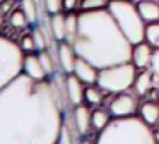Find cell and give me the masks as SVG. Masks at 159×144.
Instances as JSON below:
<instances>
[{"mask_svg": "<svg viewBox=\"0 0 159 144\" xmlns=\"http://www.w3.org/2000/svg\"><path fill=\"white\" fill-rule=\"evenodd\" d=\"M65 103L52 79L22 72L0 89V144H57Z\"/></svg>", "mask_w": 159, "mask_h": 144, "instance_id": "1", "label": "cell"}, {"mask_svg": "<svg viewBox=\"0 0 159 144\" xmlns=\"http://www.w3.org/2000/svg\"><path fill=\"white\" fill-rule=\"evenodd\" d=\"M77 57L98 69L130 62L134 45L127 40L108 9L80 10L79 27L72 41Z\"/></svg>", "mask_w": 159, "mask_h": 144, "instance_id": "2", "label": "cell"}, {"mask_svg": "<svg viewBox=\"0 0 159 144\" xmlns=\"http://www.w3.org/2000/svg\"><path fill=\"white\" fill-rule=\"evenodd\" d=\"M96 144H156L154 130L140 117L113 118L99 132Z\"/></svg>", "mask_w": 159, "mask_h": 144, "instance_id": "3", "label": "cell"}, {"mask_svg": "<svg viewBox=\"0 0 159 144\" xmlns=\"http://www.w3.org/2000/svg\"><path fill=\"white\" fill-rule=\"evenodd\" d=\"M116 21L121 33L132 45H139L145 40V21L139 12L137 2L134 0H110L106 7Z\"/></svg>", "mask_w": 159, "mask_h": 144, "instance_id": "4", "label": "cell"}, {"mask_svg": "<svg viewBox=\"0 0 159 144\" xmlns=\"http://www.w3.org/2000/svg\"><path fill=\"white\" fill-rule=\"evenodd\" d=\"M24 55L19 43L0 34V89L22 74Z\"/></svg>", "mask_w": 159, "mask_h": 144, "instance_id": "5", "label": "cell"}, {"mask_svg": "<svg viewBox=\"0 0 159 144\" xmlns=\"http://www.w3.org/2000/svg\"><path fill=\"white\" fill-rule=\"evenodd\" d=\"M135 77H137V67L132 62H123V64L101 69L96 84L103 91L116 94L121 91H128V88L134 86Z\"/></svg>", "mask_w": 159, "mask_h": 144, "instance_id": "6", "label": "cell"}, {"mask_svg": "<svg viewBox=\"0 0 159 144\" xmlns=\"http://www.w3.org/2000/svg\"><path fill=\"white\" fill-rule=\"evenodd\" d=\"M108 110H110L113 118L134 117V113L139 110V103H137L134 94H130L128 91H121V93H116L113 96V99L108 105Z\"/></svg>", "mask_w": 159, "mask_h": 144, "instance_id": "7", "label": "cell"}, {"mask_svg": "<svg viewBox=\"0 0 159 144\" xmlns=\"http://www.w3.org/2000/svg\"><path fill=\"white\" fill-rule=\"evenodd\" d=\"M57 60H58V65H60L63 74H74L77 53L74 50L72 43H69V41H58V46H57Z\"/></svg>", "mask_w": 159, "mask_h": 144, "instance_id": "8", "label": "cell"}, {"mask_svg": "<svg viewBox=\"0 0 159 144\" xmlns=\"http://www.w3.org/2000/svg\"><path fill=\"white\" fill-rule=\"evenodd\" d=\"M65 86H67V98L70 106H77L84 103V82L75 74L65 75Z\"/></svg>", "mask_w": 159, "mask_h": 144, "instance_id": "9", "label": "cell"}, {"mask_svg": "<svg viewBox=\"0 0 159 144\" xmlns=\"http://www.w3.org/2000/svg\"><path fill=\"white\" fill-rule=\"evenodd\" d=\"M74 74L84 82V84H96L98 82V75H99V69L96 65H93L91 62H87L86 58L77 57L75 60V67H74Z\"/></svg>", "mask_w": 159, "mask_h": 144, "instance_id": "10", "label": "cell"}, {"mask_svg": "<svg viewBox=\"0 0 159 144\" xmlns=\"http://www.w3.org/2000/svg\"><path fill=\"white\" fill-rule=\"evenodd\" d=\"M152 53H154V48H152L147 41H142V43H139V45H134L130 62L137 69H147L149 65H151Z\"/></svg>", "mask_w": 159, "mask_h": 144, "instance_id": "11", "label": "cell"}, {"mask_svg": "<svg viewBox=\"0 0 159 144\" xmlns=\"http://www.w3.org/2000/svg\"><path fill=\"white\" fill-rule=\"evenodd\" d=\"M22 72L26 75H29V77L36 79V81H43V79L48 77L45 69H43V65H41V60H39V57L36 53H26L24 55Z\"/></svg>", "mask_w": 159, "mask_h": 144, "instance_id": "12", "label": "cell"}, {"mask_svg": "<svg viewBox=\"0 0 159 144\" xmlns=\"http://www.w3.org/2000/svg\"><path fill=\"white\" fill-rule=\"evenodd\" d=\"M72 120H74V125H75L77 132H79L80 136H86V134L93 129V127H91V110L87 108L84 103L74 106Z\"/></svg>", "mask_w": 159, "mask_h": 144, "instance_id": "13", "label": "cell"}, {"mask_svg": "<svg viewBox=\"0 0 159 144\" xmlns=\"http://www.w3.org/2000/svg\"><path fill=\"white\" fill-rule=\"evenodd\" d=\"M154 72L147 70V69H142V72H139L137 77L134 81V91L137 96H147V93L154 88Z\"/></svg>", "mask_w": 159, "mask_h": 144, "instance_id": "14", "label": "cell"}, {"mask_svg": "<svg viewBox=\"0 0 159 144\" xmlns=\"http://www.w3.org/2000/svg\"><path fill=\"white\" fill-rule=\"evenodd\" d=\"M139 117L147 123L149 127L159 122V105L152 99H145L139 105Z\"/></svg>", "mask_w": 159, "mask_h": 144, "instance_id": "15", "label": "cell"}, {"mask_svg": "<svg viewBox=\"0 0 159 144\" xmlns=\"http://www.w3.org/2000/svg\"><path fill=\"white\" fill-rule=\"evenodd\" d=\"M50 29H52L53 40L58 41H67V16L62 12L52 14L50 17Z\"/></svg>", "mask_w": 159, "mask_h": 144, "instance_id": "16", "label": "cell"}, {"mask_svg": "<svg viewBox=\"0 0 159 144\" xmlns=\"http://www.w3.org/2000/svg\"><path fill=\"white\" fill-rule=\"evenodd\" d=\"M137 7L145 24L159 21V0H140L137 2Z\"/></svg>", "mask_w": 159, "mask_h": 144, "instance_id": "17", "label": "cell"}, {"mask_svg": "<svg viewBox=\"0 0 159 144\" xmlns=\"http://www.w3.org/2000/svg\"><path fill=\"white\" fill-rule=\"evenodd\" d=\"M79 137H80V134L77 132L75 125H74V120L70 122V118L65 117V118H63V123H62L60 136H58V142L57 144H80Z\"/></svg>", "mask_w": 159, "mask_h": 144, "instance_id": "18", "label": "cell"}, {"mask_svg": "<svg viewBox=\"0 0 159 144\" xmlns=\"http://www.w3.org/2000/svg\"><path fill=\"white\" fill-rule=\"evenodd\" d=\"M111 113L110 110H104V108H94L91 112V127L98 132H101L103 129H106L111 122Z\"/></svg>", "mask_w": 159, "mask_h": 144, "instance_id": "19", "label": "cell"}, {"mask_svg": "<svg viewBox=\"0 0 159 144\" xmlns=\"http://www.w3.org/2000/svg\"><path fill=\"white\" fill-rule=\"evenodd\" d=\"M21 9L24 10L29 24H38L39 21V5L38 0H21Z\"/></svg>", "mask_w": 159, "mask_h": 144, "instance_id": "20", "label": "cell"}, {"mask_svg": "<svg viewBox=\"0 0 159 144\" xmlns=\"http://www.w3.org/2000/svg\"><path fill=\"white\" fill-rule=\"evenodd\" d=\"M84 101H87L93 106H98L103 101V89L98 84H89L84 89Z\"/></svg>", "mask_w": 159, "mask_h": 144, "instance_id": "21", "label": "cell"}, {"mask_svg": "<svg viewBox=\"0 0 159 144\" xmlns=\"http://www.w3.org/2000/svg\"><path fill=\"white\" fill-rule=\"evenodd\" d=\"M7 21H9V24H11L14 29H22V27H26V26L29 24L28 17H26L24 10H22L21 7L12 10V12L7 16Z\"/></svg>", "mask_w": 159, "mask_h": 144, "instance_id": "22", "label": "cell"}, {"mask_svg": "<svg viewBox=\"0 0 159 144\" xmlns=\"http://www.w3.org/2000/svg\"><path fill=\"white\" fill-rule=\"evenodd\" d=\"M38 57H39V60H41V65H43V69H45L46 75L57 74V62L58 60H53V55L50 53L48 50L38 51Z\"/></svg>", "mask_w": 159, "mask_h": 144, "instance_id": "23", "label": "cell"}, {"mask_svg": "<svg viewBox=\"0 0 159 144\" xmlns=\"http://www.w3.org/2000/svg\"><path fill=\"white\" fill-rule=\"evenodd\" d=\"M65 16H67V41L72 43L77 34V27H79V14H75L72 10V12H67Z\"/></svg>", "mask_w": 159, "mask_h": 144, "instance_id": "24", "label": "cell"}, {"mask_svg": "<svg viewBox=\"0 0 159 144\" xmlns=\"http://www.w3.org/2000/svg\"><path fill=\"white\" fill-rule=\"evenodd\" d=\"M151 46L159 48V21L157 22H149L145 26V40Z\"/></svg>", "mask_w": 159, "mask_h": 144, "instance_id": "25", "label": "cell"}, {"mask_svg": "<svg viewBox=\"0 0 159 144\" xmlns=\"http://www.w3.org/2000/svg\"><path fill=\"white\" fill-rule=\"evenodd\" d=\"M110 0H79V9L80 10H99L106 9Z\"/></svg>", "mask_w": 159, "mask_h": 144, "instance_id": "26", "label": "cell"}, {"mask_svg": "<svg viewBox=\"0 0 159 144\" xmlns=\"http://www.w3.org/2000/svg\"><path fill=\"white\" fill-rule=\"evenodd\" d=\"M19 46L24 53H33L36 50V45H34V40H33V34H24V36L19 40Z\"/></svg>", "mask_w": 159, "mask_h": 144, "instance_id": "27", "label": "cell"}, {"mask_svg": "<svg viewBox=\"0 0 159 144\" xmlns=\"http://www.w3.org/2000/svg\"><path fill=\"white\" fill-rule=\"evenodd\" d=\"M43 7L45 10L52 16V14H58L63 9V0H43Z\"/></svg>", "mask_w": 159, "mask_h": 144, "instance_id": "28", "label": "cell"}, {"mask_svg": "<svg viewBox=\"0 0 159 144\" xmlns=\"http://www.w3.org/2000/svg\"><path fill=\"white\" fill-rule=\"evenodd\" d=\"M151 70L159 77V48H154V53H152V60H151Z\"/></svg>", "mask_w": 159, "mask_h": 144, "instance_id": "29", "label": "cell"}, {"mask_svg": "<svg viewBox=\"0 0 159 144\" xmlns=\"http://www.w3.org/2000/svg\"><path fill=\"white\" fill-rule=\"evenodd\" d=\"M75 7H79V0H63V9L67 12H72Z\"/></svg>", "mask_w": 159, "mask_h": 144, "instance_id": "30", "label": "cell"}, {"mask_svg": "<svg viewBox=\"0 0 159 144\" xmlns=\"http://www.w3.org/2000/svg\"><path fill=\"white\" fill-rule=\"evenodd\" d=\"M154 139H156V144H159V132L154 130Z\"/></svg>", "mask_w": 159, "mask_h": 144, "instance_id": "31", "label": "cell"}, {"mask_svg": "<svg viewBox=\"0 0 159 144\" xmlns=\"http://www.w3.org/2000/svg\"><path fill=\"white\" fill-rule=\"evenodd\" d=\"M80 144H96V142H93V141H89V139H84V141H80Z\"/></svg>", "mask_w": 159, "mask_h": 144, "instance_id": "32", "label": "cell"}, {"mask_svg": "<svg viewBox=\"0 0 159 144\" xmlns=\"http://www.w3.org/2000/svg\"><path fill=\"white\" fill-rule=\"evenodd\" d=\"M156 130H157V132H159V122L156 123Z\"/></svg>", "mask_w": 159, "mask_h": 144, "instance_id": "33", "label": "cell"}, {"mask_svg": "<svg viewBox=\"0 0 159 144\" xmlns=\"http://www.w3.org/2000/svg\"><path fill=\"white\" fill-rule=\"evenodd\" d=\"M0 29H2V19H0Z\"/></svg>", "mask_w": 159, "mask_h": 144, "instance_id": "34", "label": "cell"}, {"mask_svg": "<svg viewBox=\"0 0 159 144\" xmlns=\"http://www.w3.org/2000/svg\"><path fill=\"white\" fill-rule=\"evenodd\" d=\"M134 2H140V0H134Z\"/></svg>", "mask_w": 159, "mask_h": 144, "instance_id": "35", "label": "cell"}, {"mask_svg": "<svg viewBox=\"0 0 159 144\" xmlns=\"http://www.w3.org/2000/svg\"><path fill=\"white\" fill-rule=\"evenodd\" d=\"M157 91H159V84H157Z\"/></svg>", "mask_w": 159, "mask_h": 144, "instance_id": "36", "label": "cell"}]
</instances>
